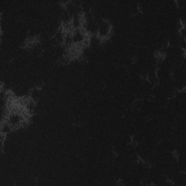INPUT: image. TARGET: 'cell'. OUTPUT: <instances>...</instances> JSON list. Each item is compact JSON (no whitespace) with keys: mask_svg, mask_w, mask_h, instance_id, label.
Segmentation results:
<instances>
[{"mask_svg":"<svg viewBox=\"0 0 186 186\" xmlns=\"http://www.w3.org/2000/svg\"><path fill=\"white\" fill-rule=\"evenodd\" d=\"M12 130L8 122H1V134L6 135Z\"/></svg>","mask_w":186,"mask_h":186,"instance_id":"cell-1","label":"cell"}]
</instances>
